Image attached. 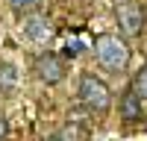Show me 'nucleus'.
Here are the masks:
<instances>
[{
    "instance_id": "nucleus-1",
    "label": "nucleus",
    "mask_w": 147,
    "mask_h": 141,
    "mask_svg": "<svg viewBox=\"0 0 147 141\" xmlns=\"http://www.w3.org/2000/svg\"><path fill=\"white\" fill-rule=\"evenodd\" d=\"M94 56H97V62L103 68H109V70H124L127 62H129V47H127V41L121 38V35L103 32V35L94 38Z\"/></svg>"
},
{
    "instance_id": "nucleus-2",
    "label": "nucleus",
    "mask_w": 147,
    "mask_h": 141,
    "mask_svg": "<svg viewBox=\"0 0 147 141\" xmlns=\"http://www.w3.org/2000/svg\"><path fill=\"white\" fill-rule=\"evenodd\" d=\"M80 100H82V106H88L91 112H106L109 103H112V91H109V85L100 77L82 74L80 77Z\"/></svg>"
},
{
    "instance_id": "nucleus-3",
    "label": "nucleus",
    "mask_w": 147,
    "mask_h": 141,
    "mask_svg": "<svg viewBox=\"0 0 147 141\" xmlns=\"http://www.w3.org/2000/svg\"><path fill=\"white\" fill-rule=\"evenodd\" d=\"M115 18H118V27H121L124 35H138L144 30L147 12L141 9V3H136V0H121L115 6Z\"/></svg>"
},
{
    "instance_id": "nucleus-4",
    "label": "nucleus",
    "mask_w": 147,
    "mask_h": 141,
    "mask_svg": "<svg viewBox=\"0 0 147 141\" xmlns=\"http://www.w3.org/2000/svg\"><path fill=\"white\" fill-rule=\"evenodd\" d=\"M35 77L47 85H56V82L65 79V62L56 53H41L35 59Z\"/></svg>"
},
{
    "instance_id": "nucleus-5",
    "label": "nucleus",
    "mask_w": 147,
    "mask_h": 141,
    "mask_svg": "<svg viewBox=\"0 0 147 141\" xmlns=\"http://www.w3.org/2000/svg\"><path fill=\"white\" fill-rule=\"evenodd\" d=\"M24 35L35 44H50L53 41V23L44 15H24Z\"/></svg>"
},
{
    "instance_id": "nucleus-6",
    "label": "nucleus",
    "mask_w": 147,
    "mask_h": 141,
    "mask_svg": "<svg viewBox=\"0 0 147 141\" xmlns=\"http://www.w3.org/2000/svg\"><path fill=\"white\" fill-rule=\"evenodd\" d=\"M121 117H124V121H141V117H144L141 97L136 94V88L124 91V97H121Z\"/></svg>"
},
{
    "instance_id": "nucleus-7",
    "label": "nucleus",
    "mask_w": 147,
    "mask_h": 141,
    "mask_svg": "<svg viewBox=\"0 0 147 141\" xmlns=\"http://www.w3.org/2000/svg\"><path fill=\"white\" fill-rule=\"evenodd\" d=\"M56 141H88V129H85L82 124H77V121H71V124H65L62 129H59Z\"/></svg>"
},
{
    "instance_id": "nucleus-8",
    "label": "nucleus",
    "mask_w": 147,
    "mask_h": 141,
    "mask_svg": "<svg viewBox=\"0 0 147 141\" xmlns=\"http://www.w3.org/2000/svg\"><path fill=\"white\" fill-rule=\"evenodd\" d=\"M15 88H18V68L0 65V94H12Z\"/></svg>"
},
{
    "instance_id": "nucleus-9",
    "label": "nucleus",
    "mask_w": 147,
    "mask_h": 141,
    "mask_svg": "<svg viewBox=\"0 0 147 141\" xmlns=\"http://www.w3.org/2000/svg\"><path fill=\"white\" fill-rule=\"evenodd\" d=\"M12 3V9L15 12H21V15H30V12H35L41 6V0H9Z\"/></svg>"
},
{
    "instance_id": "nucleus-10",
    "label": "nucleus",
    "mask_w": 147,
    "mask_h": 141,
    "mask_svg": "<svg viewBox=\"0 0 147 141\" xmlns=\"http://www.w3.org/2000/svg\"><path fill=\"white\" fill-rule=\"evenodd\" d=\"M136 94H138L141 100H147V65L136 74Z\"/></svg>"
},
{
    "instance_id": "nucleus-11",
    "label": "nucleus",
    "mask_w": 147,
    "mask_h": 141,
    "mask_svg": "<svg viewBox=\"0 0 147 141\" xmlns=\"http://www.w3.org/2000/svg\"><path fill=\"white\" fill-rule=\"evenodd\" d=\"M9 138V124H6V117H0V141H6Z\"/></svg>"
},
{
    "instance_id": "nucleus-12",
    "label": "nucleus",
    "mask_w": 147,
    "mask_h": 141,
    "mask_svg": "<svg viewBox=\"0 0 147 141\" xmlns=\"http://www.w3.org/2000/svg\"><path fill=\"white\" fill-rule=\"evenodd\" d=\"M44 141H56V135H53V138H44Z\"/></svg>"
}]
</instances>
